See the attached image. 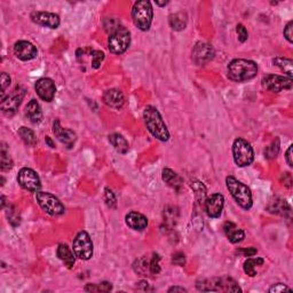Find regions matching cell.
<instances>
[{
    "label": "cell",
    "mask_w": 293,
    "mask_h": 293,
    "mask_svg": "<svg viewBox=\"0 0 293 293\" xmlns=\"http://www.w3.org/2000/svg\"><path fill=\"white\" fill-rule=\"evenodd\" d=\"M143 119L146 128L154 137L163 142L169 141L170 132L167 130V126L164 123L162 115L159 114L157 108L146 106L143 111Z\"/></svg>",
    "instance_id": "1"
},
{
    "label": "cell",
    "mask_w": 293,
    "mask_h": 293,
    "mask_svg": "<svg viewBox=\"0 0 293 293\" xmlns=\"http://www.w3.org/2000/svg\"><path fill=\"white\" fill-rule=\"evenodd\" d=\"M258 73V64L245 59H235L228 64V78L236 83L251 80Z\"/></svg>",
    "instance_id": "2"
},
{
    "label": "cell",
    "mask_w": 293,
    "mask_h": 293,
    "mask_svg": "<svg viewBox=\"0 0 293 293\" xmlns=\"http://www.w3.org/2000/svg\"><path fill=\"white\" fill-rule=\"evenodd\" d=\"M196 287L198 291L203 292H242L238 283L229 276L198 279Z\"/></svg>",
    "instance_id": "3"
},
{
    "label": "cell",
    "mask_w": 293,
    "mask_h": 293,
    "mask_svg": "<svg viewBox=\"0 0 293 293\" xmlns=\"http://www.w3.org/2000/svg\"><path fill=\"white\" fill-rule=\"evenodd\" d=\"M226 186L229 190L230 195L234 198L235 202L240 208L244 210H250L253 205L252 192L247 184L237 180L234 176H227L226 178Z\"/></svg>",
    "instance_id": "4"
},
{
    "label": "cell",
    "mask_w": 293,
    "mask_h": 293,
    "mask_svg": "<svg viewBox=\"0 0 293 293\" xmlns=\"http://www.w3.org/2000/svg\"><path fill=\"white\" fill-rule=\"evenodd\" d=\"M154 17V10L152 3L146 0L136 2L132 8V19L137 29L141 31H148L152 27Z\"/></svg>",
    "instance_id": "5"
},
{
    "label": "cell",
    "mask_w": 293,
    "mask_h": 293,
    "mask_svg": "<svg viewBox=\"0 0 293 293\" xmlns=\"http://www.w3.org/2000/svg\"><path fill=\"white\" fill-rule=\"evenodd\" d=\"M232 156L237 166L247 167L254 161V152L252 145L243 137H237L232 143Z\"/></svg>",
    "instance_id": "6"
},
{
    "label": "cell",
    "mask_w": 293,
    "mask_h": 293,
    "mask_svg": "<svg viewBox=\"0 0 293 293\" xmlns=\"http://www.w3.org/2000/svg\"><path fill=\"white\" fill-rule=\"evenodd\" d=\"M36 201L39 204L41 210L47 214L53 215V217H58V215H62L66 212V208L62 204V202L59 200L57 196L53 193L46 192V191H37L36 192Z\"/></svg>",
    "instance_id": "7"
},
{
    "label": "cell",
    "mask_w": 293,
    "mask_h": 293,
    "mask_svg": "<svg viewBox=\"0 0 293 293\" xmlns=\"http://www.w3.org/2000/svg\"><path fill=\"white\" fill-rule=\"evenodd\" d=\"M131 45V32L120 25L110 33L108 39V47L113 54H123Z\"/></svg>",
    "instance_id": "8"
},
{
    "label": "cell",
    "mask_w": 293,
    "mask_h": 293,
    "mask_svg": "<svg viewBox=\"0 0 293 293\" xmlns=\"http://www.w3.org/2000/svg\"><path fill=\"white\" fill-rule=\"evenodd\" d=\"M72 250L76 257L81 260H89L93 257L94 245L87 231H79L76 235L72 243Z\"/></svg>",
    "instance_id": "9"
},
{
    "label": "cell",
    "mask_w": 293,
    "mask_h": 293,
    "mask_svg": "<svg viewBox=\"0 0 293 293\" xmlns=\"http://www.w3.org/2000/svg\"><path fill=\"white\" fill-rule=\"evenodd\" d=\"M161 257L157 253H153L150 257H143L141 259L136 260L133 268L135 273L141 275V276H155L161 273Z\"/></svg>",
    "instance_id": "10"
},
{
    "label": "cell",
    "mask_w": 293,
    "mask_h": 293,
    "mask_svg": "<svg viewBox=\"0 0 293 293\" xmlns=\"http://www.w3.org/2000/svg\"><path fill=\"white\" fill-rule=\"evenodd\" d=\"M76 58L79 64L83 66L84 70L86 66H89V68L92 69H99L105 60V53L101 51L90 48V47H84V48H79L76 52Z\"/></svg>",
    "instance_id": "11"
},
{
    "label": "cell",
    "mask_w": 293,
    "mask_h": 293,
    "mask_svg": "<svg viewBox=\"0 0 293 293\" xmlns=\"http://www.w3.org/2000/svg\"><path fill=\"white\" fill-rule=\"evenodd\" d=\"M17 182L21 187L30 192H37L41 188L39 175L37 174L36 171L29 169V167H23L20 170L19 174H17Z\"/></svg>",
    "instance_id": "12"
},
{
    "label": "cell",
    "mask_w": 293,
    "mask_h": 293,
    "mask_svg": "<svg viewBox=\"0 0 293 293\" xmlns=\"http://www.w3.org/2000/svg\"><path fill=\"white\" fill-rule=\"evenodd\" d=\"M261 83L266 89L273 93H279L282 90L290 89L292 87V78H288L286 76L271 75V73L266 75L262 78Z\"/></svg>",
    "instance_id": "13"
},
{
    "label": "cell",
    "mask_w": 293,
    "mask_h": 293,
    "mask_svg": "<svg viewBox=\"0 0 293 293\" xmlns=\"http://www.w3.org/2000/svg\"><path fill=\"white\" fill-rule=\"evenodd\" d=\"M24 94L25 90L22 87H16L10 95L4 96L2 99V105H0L3 113L10 116L15 114V111L19 109L21 103H22Z\"/></svg>",
    "instance_id": "14"
},
{
    "label": "cell",
    "mask_w": 293,
    "mask_h": 293,
    "mask_svg": "<svg viewBox=\"0 0 293 293\" xmlns=\"http://www.w3.org/2000/svg\"><path fill=\"white\" fill-rule=\"evenodd\" d=\"M215 52L213 50V47L211 46L208 42H197L193 47L191 58L192 61L195 62L197 66H206L209 62L212 61L214 59Z\"/></svg>",
    "instance_id": "15"
},
{
    "label": "cell",
    "mask_w": 293,
    "mask_h": 293,
    "mask_svg": "<svg viewBox=\"0 0 293 293\" xmlns=\"http://www.w3.org/2000/svg\"><path fill=\"white\" fill-rule=\"evenodd\" d=\"M223 206H225V197L220 192L212 193L210 197L206 198L204 203L206 213L212 219H217L221 215Z\"/></svg>",
    "instance_id": "16"
},
{
    "label": "cell",
    "mask_w": 293,
    "mask_h": 293,
    "mask_svg": "<svg viewBox=\"0 0 293 293\" xmlns=\"http://www.w3.org/2000/svg\"><path fill=\"white\" fill-rule=\"evenodd\" d=\"M34 89L42 101L52 102L57 93V86L51 78H40L34 84Z\"/></svg>",
    "instance_id": "17"
},
{
    "label": "cell",
    "mask_w": 293,
    "mask_h": 293,
    "mask_svg": "<svg viewBox=\"0 0 293 293\" xmlns=\"http://www.w3.org/2000/svg\"><path fill=\"white\" fill-rule=\"evenodd\" d=\"M30 17H31L32 22L51 29H58L60 27V23H61L60 16L58 14H55V13L32 12Z\"/></svg>",
    "instance_id": "18"
},
{
    "label": "cell",
    "mask_w": 293,
    "mask_h": 293,
    "mask_svg": "<svg viewBox=\"0 0 293 293\" xmlns=\"http://www.w3.org/2000/svg\"><path fill=\"white\" fill-rule=\"evenodd\" d=\"M53 133L57 136V139L61 142L62 144L67 146L68 149H72L77 141V135L70 128H63L61 126L60 120H55L53 123Z\"/></svg>",
    "instance_id": "19"
},
{
    "label": "cell",
    "mask_w": 293,
    "mask_h": 293,
    "mask_svg": "<svg viewBox=\"0 0 293 293\" xmlns=\"http://www.w3.org/2000/svg\"><path fill=\"white\" fill-rule=\"evenodd\" d=\"M14 53L21 61H30L37 58L38 51L36 46L27 40H20L14 45Z\"/></svg>",
    "instance_id": "20"
},
{
    "label": "cell",
    "mask_w": 293,
    "mask_h": 293,
    "mask_svg": "<svg viewBox=\"0 0 293 293\" xmlns=\"http://www.w3.org/2000/svg\"><path fill=\"white\" fill-rule=\"evenodd\" d=\"M103 102L106 103L108 107L113 108V109H122L125 105V96L123 92L117 88H110L107 89L103 93Z\"/></svg>",
    "instance_id": "21"
},
{
    "label": "cell",
    "mask_w": 293,
    "mask_h": 293,
    "mask_svg": "<svg viewBox=\"0 0 293 293\" xmlns=\"http://www.w3.org/2000/svg\"><path fill=\"white\" fill-rule=\"evenodd\" d=\"M125 221H126V225L130 227L131 229L136 231H142L148 227V219H146L145 215L139 212H134V211L126 214Z\"/></svg>",
    "instance_id": "22"
},
{
    "label": "cell",
    "mask_w": 293,
    "mask_h": 293,
    "mask_svg": "<svg viewBox=\"0 0 293 293\" xmlns=\"http://www.w3.org/2000/svg\"><path fill=\"white\" fill-rule=\"evenodd\" d=\"M223 231H225L229 242L232 244L240 243L245 238V232L240 228L237 227L234 222H225V225H223Z\"/></svg>",
    "instance_id": "23"
},
{
    "label": "cell",
    "mask_w": 293,
    "mask_h": 293,
    "mask_svg": "<svg viewBox=\"0 0 293 293\" xmlns=\"http://www.w3.org/2000/svg\"><path fill=\"white\" fill-rule=\"evenodd\" d=\"M57 254H58L59 259L67 266V268L71 269L72 267L75 266L76 254L75 252H73V250L69 248L67 244H60L58 247Z\"/></svg>",
    "instance_id": "24"
},
{
    "label": "cell",
    "mask_w": 293,
    "mask_h": 293,
    "mask_svg": "<svg viewBox=\"0 0 293 293\" xmlns=\"http://www.w3.org/2000/svg\"><path fill=\"white\" fill-rule=\"evenodd\" d=\"M267 210L270 213L282 215V217H290L291 215V208L290 205L286 203V201L282 200V198H275L273 202H270Z\"/></svg>",
    "instance_id": "25"
},
{
    "label": "cell",
    "mask_w": 293,
    "mask_h": 293,
    "mask_svg": "<svg viewBox=\"0 0 293 293\" xmlns=\"http://www.w3.org/2000/svg\"><path fill=\"white\" fill-rule=\"evenodd\" d=\"M25 116H27L30 122L33 124H38L42 120V111L40 105L37 102V100L32 99L27 107H25Z\"/></svg>",
    "instance_id": "26"
},
{
    "label": "cell",
    "mask_w": 293,
    "mask_h": 293,
    "mask_svg": "<svg viewBox=\"0 0 293 293\" xmlns=\"http://www.w3.org/2000/svg\"><path fill=\"white\" fill-rule=\"evenodd\" d=\"M162 178L164 182L178 191L183 186V180L181 179V176L171 169H164L162 172Z\"/></svg>",
    "instance_id": "27"
},
{
    "label": "cell",
    "mask_w": 293,
    "mask_h": 293,
    "mask_svg": "<svg viewBox=\"0 0 293 293\" xmlns=\"http://www.w3.org/2000/svg\"><path fill=\"white\" fill-rule=\"evenodd\" d=\"M170 27L174 30V31H182L186 29L188 23V17L187 14L183 12L175 13V14L170 15L169 19Z\"/></svg>",
    "instance_id": "28"
},
{
    "label": "cell",
    "mask_w": 293,
    "mask_h": 293,
    "mask_svg": "<svg viewBox=\"0 0 293 293\" xmlns=\"http://www.w3.org/2000/svg\"><path fill=\"white\" fill-rule=\"evenodd\" d=\"M109 142L119 154H126L128 149H130V145H128L126 139L123 135L118 134V133H114V134L109 135Z\"/></svg>",
    "instance_id": "29"
},
{
    "label": "cell",
    "mask_w": 293,
    "mask_h": 293,
    "mask_svg": "<svg viewBox=\"0 0 293 293\" xmlns=\"http://www.w3.org/2000/svg\"><path fill=\"white\" fill-rule=\"evenodd\" d=\"M265 264V260L262 258H249V259L244 262V271L245 274L249 275L250 277L257 276L258 271L257 268Z\"/></svg>",
    "instance_id": "30"
},
{
    "label": "cell",
    "mask_w": 293,
    "mask_h": 293,
    "mask_svg": "<svg viewBox=\"0 0 293 293\" xmlns=\"http://www.w3.org/2000/svg\"><path fill=\"white\" fill-rule=\"evenodd\" d=\"M274 66H276L277 68L281 69V70L285 73L286 77L288 78H292L293 75V61L291 59L287 58H275L273 60Z\"/></svg>",
    "instance_id": "31"
},
{
    "label": "cell",
    "mask_w": 293,
    "mask_h": 293,
    "mask_svg": "<svg viewBox=\"0 0 293 293\" xmlns=\"http://www.w3.org/2000/svg\"><path fill=\"white\" fill-rule=\"evenodd\" d=\"M19 135L21 136V139L23 140V142L27 145H30V146H33V145H36L37 144V136L36 134H34V132L32 130H30V128L28 127H20L19 128Z\"/></svg>",
    "instance_id": "32"
},
{
    "label": "cell",
    "mask_w": 293,
    "mask_h": 293,
    "mask_svg": "<svg viewBox=\"0 0 293 293\" xmlns=\"http://www.w3.org/2000/svg\"><path fill=\"white\" fill-rule=\"evenodd\" d=\"M84 290L86 292H110L113 285L109 282H102L100 284H86Z\"/></svg>",
    "instance_id": "33"
},
{
    "label": "cell",
    "mask_w": 293,
    "mask_h": 293,
    "mask_svg": "<svg viewBox=\"0 0 293 293\" xmlns=\"http://www.w3.org/2000/svg\"><path fill=\"white\" fill-rule=\"evenodd\" d=\"M279 150H281V142H279V139H275L271 144L268 146H266L265 149V156L268 159H274L277 157V155L279 154Z\"/></svg>",
    "instance_id": "34"
},
{
    "label": "cell",
    "mask_w": 293,
    "mask_h": 293,
    "mask_svg": "<svg viewBox=\"0 0 293 293\" xmlns=\"http://www.w3.org/2000/svg\"><path fill=\"white\" fill-rule=\"evenodd\" d=\"M190 186L192 188V190L195 191V195L197 201L202 202V203H205V196H206V188L201 181H193V182L190 183Z\"/></svg>",
    "instance_id": "35"
},
{
    "label": "cell",
    "mask_w": 293,
    "mask_h": 293,
    "mask_svg": "<svg viewBox=\"0 0 293 293\" xmlns=\"http://www.w3.org/2000/svg\"><path fill=\"white\" fill-rule=\"evenodd\" d=\"M0 155H2V171H10L13 167V161L10 156V154L7 153L6 146L4 143L2 146V152H0Z\"/></svg>",
    "instance_id": "36"
},
{
    "label": "cell",
    "mask_w": 293,
    "mask_h": 293,
    "mask_svg": "<svg viewBox=\"0 0 293 293\" xmlns=\"http://www.w3.org/2000/svg\"><path fill=\"white\" fill-rule=\"evenodd\" d=\"M105 200H106V203L107 205L109 206V208H116V204H117V200H116V196L115 193L110 190L109 188L106 189V196H105Z\"/></svg>",
    "instance_id": "37"
},
{
    "label": "cell",
    "mask_w": 293,
    "mask_h": 293,
    "mask_svg": "<svg viewBox=\"0 0 293 293\" xmlns=\"http://www.w3.org/2000/svg\"><path fill=\"white\" fill-rule=\"evenodd\" d=\"M236 32L237 34H238V40L240 42H245L248 40V38H249V33H248V30L247 28L244 27L243 24H237V27H236Z\"/></svg>",
    "instance_id": "38"
},
{
    "label": "cell",
    "mask_w": 293,
    "mask_h": 293,
    "mask_svg": "<svg viewBox=\"0 0 293 293\" xmlns=\"http://www.w3.org/2000/svg\"><path fill=\"white\" fill-rule=\"evenodd\" d=\"M270 293H279V292H284V291H287V292H292V288L288 287L286 284H283V283H277V284H274L273 286H271L269 290Z\"/></svg>",
    "instance_id": "39"
},
{
    "label": "cell",
    "mask_w": 293,
    "mask_h": 293,
    "mask_svg": "<svg viewBox=\"0 0 293 293\" xmlns=\"http://www.w3.org/2000/svg\"><path fill=\"white\" fill-rule=\"evenodd\" d=\"M172 262L176 266L183 267L186 265V257H184V254L182 252H176L173 254V257H172Z\"/></svg>",
    "instance_id": "40"
},
{
    "label": "cell",
    "mask_w": 293,
    "mask_h": 293,
    "mask_svg": "<svg viewBox=\"0 0 293 293\" xmlns=\"http://www.w3.org/2000/svg\"><path fill=\"white\" fill-rule=\"evenodd\" d=\"M292 29H293V22H292V21H290V22H288L286 24V27L284 28V31H283L284 37H285V39L288 42H290V44H292V42H293V32H292Z\"/></svg>",
    "instance_id": "41"
},
{
    "label": "cell",
    "mask_w": 293,
    "mask_h": 293,
    "mask_svg": "<svg viewBox=\"0 0 293 293\" xmlns=\"http://www.w3.org/2000/svg\"><path fill=\"white\" fill-rule=\"evenodd\" d=\"M10 85H11V77L8 76L6 72H3L2 73V94H3V96H4V93H5L6 88Z\"/></svg>",
    "instance_id": "42"
},
{
    "label": "cell",
    "mask_w": 293,
    "mask_h": 293,
    "mask_svg": "<svg viewBox=\"0 0 293 293\" xmlns=\"http://www.w3.org/2000/svg\"><path fill=\"white\" fill-rule=\"evenodd\" d=\"M237 252L243 254V257H253L254 254H257V249L254 248H249V249H240L237 250Z\"/></svg>",
    "instance_id": "43"
},
{
    "label": "cell",
    "mask_w": 293,
    "mask_h": 293,
    "mask_svg": "<svg viewBox=\"0 0 293 293\" xmlns=\"http://www.w3.org/2000/svg\"><path fill=\"white\" fill-rule=\"evenodd\" d=\"M282 181H283V184L287 188H291L292 187V175L288 173V172H285V173L282 174Z\"/></svg>",
    "instance_id": "44"
},
{
    "label": "cell",
    "mask_w": 293,
    "mask_h": 293,
    "mask_svg": "<svg viewBox=\"0 0 293 293\" xmlns=\"http://www.w3.org/2000/svg\"><path fill=\"white\" fill-rule=\"evenodd\" d=\"M292 148H293V145H288V148L286 150V154H285V159H286V163H287V165L292 167L293 166V162H292Z\"/></svg>",
    "instance_id": "45"
},
{
    "label": "cell",
    "mask_w": 293,
    "mask_h": 293,
    "mask_svg": "<svg viewBox=\"0 0 293 293\" xmlns=\"http://www.w3.org/2000/svg\"><path fill=\"white\" fill-rule=\"evenodd\" d=\"M137 285L143 286V287H140L139 290H143V291H153V290H154L153 287H150V286H149V284L146 283L145 281H141V282H139V283H137Z\"/></svg>",
    "instance_id": "46"
},
{
    "label": "cell",
    "mask_w": 293,
    "mask_h": 293,
    "mask_svg": "<svg viewBox=\"0 0 293 293\" xmlns=\"http://www.w3.org/2000/svg\"><path fill=\"white\" fill-rule=\"evenodd\" d=\"M169 292H187V288L182 286H172L169 288Z\"/></svg>",
    "instance_id": "47"
},
{
    "label": "cell",
    "mask_w": 293,
    "mask_h": 293,
    "mask_svg": "<svg viewBox=\"0 0 293 293\" xmlns=\"http://www.w3.org/2000/svg\"><path fill=\"white\" fill-rule=\"evenodd\" d=\"M46 142H47V143H48V145L51 146V148H55V145H54V143H53V141L51 140V137H50V136H46Z\"/></svg>",
    "instance_id": "48"
},
{
    "label": "cell",
    "mask_w": 293,
    "mask_h": 293,
    "mask_svg": "<svg viewBox=\"0 0 293 293\" xmlns=\"http://www.w3.org/2000/svg\"><path fill=\"white\" fill-rule=\"evenodd\" d=\"M167 4H169V2H164V3H161V2H156V5H158V6H166Z\"/></svg>",
    "instance_id": "49"
},
{
    "label": "cell",
    "mask_w": 293,
    "mask_h": 293,
    "mask_svg": "<svg viewBox=\"0 0 293 293\" xmlns=\"http://www.w3.org/2000/svg\"><path fill=\"white\" fill-rule=\"evenodd\" d=\"M2 208H5V196H2Z\"/></svg>",
    "instance_id": "50"
}]
</instances>
